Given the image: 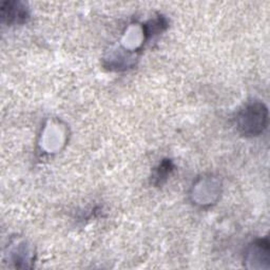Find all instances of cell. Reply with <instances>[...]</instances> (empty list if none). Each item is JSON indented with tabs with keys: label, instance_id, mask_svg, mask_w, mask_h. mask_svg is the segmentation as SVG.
<instances>
[{
	"label": "cell",
	"instance_id": "obj_1",
	"mask_svg": "<svg viewBox=\"0 0 270 270\" xmlns=\"http://www.w3.org/2000/svg\"><path fill=\"white\" fill-rule=\"evenodd\" d=\"M268 111L261 103L247 105L238 115L237 125L244 135H259L267 127Z\"/></svg>",
	"mask_w": 270,
	"mask_h": 270
},
{
	"label": "cell",
	"instance_id": "obj_2",
	"mask_svg": "<svg viewBox=\"0 0 270 270\" xmlns=\"http://www.w3.org/2000/svg\"><path fill=\"white\" fill-rule=\"evenodd\" d=\"M8 6V9L3 7V17L7 19L8 23H13V22H19V21H25V18L27 17V13L24 9H18L16 11V8L14 7V3H6Z\"/></svg>",
	"mask_w": 270,
	"mask_h": 270
},
{
	"label": "cell",
	"instance_id": "obj_3",
	"mask_svg": "<svg viewBox=\"0 0 270 270\" xmlns=\"http://www.w3.org/2000/svg\"><path fill=\"white\" fill-rule=\"evenodd\" d=\"M172 167H171V163L170 162H164L161 167L159 168L158 172H157V179L159 180V182H161L162 180L166 179V177L168 176V173H170Z\"/></svg>",
	"mask_w": 270,
	"mask_h": 270
}]
</instances>
